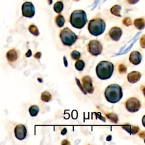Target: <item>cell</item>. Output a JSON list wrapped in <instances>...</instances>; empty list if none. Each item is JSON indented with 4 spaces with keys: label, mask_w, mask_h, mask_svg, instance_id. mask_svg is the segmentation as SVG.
<instances>
[{
    "label": "cell",
    "mask_w": 145,
    "mask_h": 145,
    "mask_svg": "<svg viewBox=\"0 0 145 145\" xmlns=\"http://www.w3.org/2000/svg\"><path fill=\"white\" fill-rule=\"evenodd\" d=\"M104 96L108 102L112 104L116 103L119 101L123 96L122 89L118 84H110L105 89Z\"/></svg>",
    "instance_id": "6da1fadb"
},
{
    "label": "cell",
    "mask_w": 145,
    "mask_h": 145,
    "mask_svg": "<svg viewBox=\"0 0 145 145\" xmlns=\"http://www.w3.org/2000/svg\"><path fill=\"white\" fill-rule=\"evenodd\" d=\"M114 71L113 64L107 61L100 62L96 67V72L97 77L102 80L109 79Z\"/></svg>",
    "instance_id": "7a4b0ae2"
},
{
    "label": "cell",
    "mask_w": 145,
    "mask_h": 145,
    "mask_svg": "<svg viewBox=\"0 0 145 145\" xmlns=\"http://www.w3.org/2000/svg\"><path fill=\"white\" fill-rule=\"evenodd\" d=\"M87 22V15L83 10H75L71 13L70 23L73 27L81 29L85 25Z\"/></svg>",
    "instance_id": "3957f363"
},
{
    "label": "cell",
    "mask_w": 145,
    "mask_h": 145,
    "mask_svg": "<svg viewBox=\"0 0 145 145\" xmlns=\"http://www.w3.org/2000/svg\"><path fill=\"white\" fill-rule=\"evenodd\" d=\"M88 29L92 35L99 36L103 33L105 29V23L100 18L92 19L88 23Z\"/></svg>",
    "instance_id": "277c9868"
},
{
    "label": "cell",
    "mask_w": 145,
    "mask_h": 145,
    "mask_svg": "<svg viewBox=\"0 0 145 145\" xmlns=\"http://www.w3.org/2000/svg\"><path fill=\"white\" fill-rule=\"evenodd\" d=\"M59 37L63 45L69 46L74 44L78 39L76 35L68 27L63 28L60 32Z\"/></svg>",
    "instance_id": "5b68a950"
},
{
    "label": "cell",
    "mask_w": 145,
    "mask_h": 145,
    "mask_svg": "<svg viewBox=\"0 0 145 145\" xmlns=\"http://www.w3.org/2000/svg\"><path fill=\"white\" fill-rule=\"evenodd\" d=\"M125 106L129 112L134 113L139 110L141 107V103L137 98L130 97L126 101Z\"/></svg>",
    "instance_id": "8992f818"
},
{
    "label": "cell",
    "mask_w": 145,
    "mask_h": 145,
    "mask_svg": "<svg viewBox=\"0 0 145 145\" xmlns=\"http://www.w3.org/2000/svg\"><path fill=\"white\" fill-rule=\"evenodd\" d=\"M102 48L101 44L97 40H91L88 44L89 53L94 56L100 54L102 52Z\"/></svg>",
    "instance_id": "52a82bcc"
},
{
    "label": "cell",
    "mask_w": 145,
    "mask_h": 145,
    "mask_svg": "<svg viewBox=\"0 0 145 145\" xmlns=\"http://www.w3.org/2000/svg\"><path fill=\"white\" fill-rule=\"evenodd\" d=\"M22 15L24 17L32 18L35 15V7L29 2H24L22 7Z\"/></svg>",
    "instance_id": "ba28073f"
},
{
    "label": "cell",
    "mask_w": 145,
    "mask_h": 145,
    "mask_svg": "<svg viewBox=\"0 0 145 145\" xmlns=\"http://www.w3.org/2000/svg\"><path fill=\"white\" fill-rule=\"evenodd\" d=\"M82 82L83 83V88L85 91L90 94L92 93L94 91V87L92 84V78L89 76L86 75L83 77Z\"/></svg>",
    "instance_id": "9c48e42d"
},
{
    "label": "cell",
    "mask_w": 145,
    "mask_h": 145,
    "mask_svg": "<svg viewBox=\"0 0 145 145\" xmlns=\"http://www.w3.org/2000/svg\"><path fill=\"white\" fill-rule=\"evenodd\" d=\"M14 133L15 137L19 140L24 139L27 135V129L24 125L20 124L17 125L15 129Z\"/></svg>",
    "instance_id": "30bf717a"
},
{
    "label": "cell",
    "mask_w": 145,
    "mask_h": 145,
    "mask_svg": "<svg viewBox=\"0 0 145 145\" xmlns=\"http://www.w3.org/2000/svg\"><path fill=\"white\" fill-rule=\"evenodd\" d=\"M122 34V31L120 27H112L109 31V35L113 41H118Z\"/></svg>",
    "instance_id": "8fae6325"
},
{
    "label": "cell",
    "mask_w": 145,
    "mask_h": 145,
    "mask_svg": "<svg viewBox=\"0 0 145 145\" xmlns=\"http://www.w3.org/2000/svg\"><path fill=\"white\" fill-rule=\"evenodd\" d=\"M142 55L138 51L132 52L129 56L130 62L134 65H138L142 61Z\"/></svg>",
    "instance_id": "7c38bea8"
},
{
    "label": "cell",
    "mask_w": 145,
    "mask_h": 145,
    "mask_svg": "<svg viewBox=\"0 0 145 145\" xmlns=\"http://www.w3.org/2000/svg\"><path fill=\"white\" fill-rule=\"evenodd\" d=\"M142 76V74L139 71H131L127 74V80L130 83H135L138 82Z\"/></svg>",
    "instance_id": "4fadbf2b"
},
{
    "label": "cell",
    "mask_w": 145,
    "mask_h": 145,
    "mask_svg": "<svg viewBox=\"0 0 145 145\" xmlns=\"http://www.w3.org/2000/svg\"><path fill=\"white\" fill-rule=\"evenodd\" d=\"M121 127L127 132L130 133V134H135L139 130V128L138 126H133L130 125H122Z\"/></svg>",
    "instance_id": "5bb4252c"
},
{
    "label": "cell",
    "mask_w": 145,
    "mask_h": 145,
    "mask_svg": "<svg viewBox=\"0 0 145 145\" xmlns=\"http://www.w3.org/2000/svg\"><path fill=\"white\" fill-rule=\"evenodd\" d=\"M6 57L8 61L14 62L18 58V53L15 49H11L6 54Z\"/></svg>",
    "instance_id": "9a60e30c"
},
{
    "label": "cell",
    "mask_w": 145,
    "mask_h": 145,
    "mask_svg": "<svg viewBox=\"0 0 145 145\" xmlns=\"http://www.w3.org/2000/svg\"><path fill=\"white\" fill-rule=\"evenodd\" d=\"M134 24L135 27L139 30L144 29V20L143 18H138L134 20Z\"/></svg>",
    "instance_id": "2e32d148"
},
{
    "label": "cell",
    "mask_w": 145,
    "mask_h": 145,
    "mask_svg": "<svg viewBox=\"0 0 145 145\" xmlns=\"http://www.w3.org/2000/svg\"><path fill=\"white\" fill-rule=\"evenodd\" d=\"M121 9V7L120 5H114L110 8V12L116 16H119L121 17V14H120V11Z\"/></svg>",
    "instance_id": "e0dca14e"
},
{
    "label": "cell",
    "mask_w": 145,
    "mask_h": 145,
    "mask_svg": "<svg viewBox=\"0 0 145 145\" xmlns=\"http://www.w3.org/2000/svg\"><path fill=\"white\" fill-rule=\"evenodd\" d=\"M106 118H108V120H110V122H112V123H116L118 122V118L117 114H116L115 113H107L105 114Z\"/></svg>",
    "instance_id": "ac0fdd59"
},
{
    "label": "cell",
    "mask_w": 145,
    "mask_h": 145,
    "mask_svg": "<svg viewBox=\"0 0 145 145\" xmlns=\"http://www.w3.org/2000/svg\"><path fill=\"white\" fill-rule=\"evenodd\" d=\"M56 23L58 27H62L65 24V19L62 15H58L56 16L55 20Z\"/></svg>",
    "instance_id": "d6986e66"
},
{
    "label": "cell",
    "mask_w": 145,
    "mask_h": 145,
    "mask_svg": "<svg viewBox=\"0 0 145 145\" xmlns=\"http://www.w3.org/2000/svg\"><path fill=\"white\" fill-rule=\"evenodd\" d=\"M51 99L52 95L48 91H44L41 95V100L44 102H49Z\"/></svg>",
    "instance_id": "ffe728a7"
},
{
    "label": "cell",
    "mask_w": 145,
    "mask_h": 145,
    "mask_svg": "<svg viewBox=\"0 0 145 145\" xmlns=\"http://www.w3.org/2000/svg\"><path fill=\"white\" fill-rule=\"evenodd\" d=\"M39 112V108L37 105H32L29 108V113L32 117H35L37 115Z\"/></svg>",
    "instance_id": "44dd1931"
},
{
    "label": "cell",
    "mask_w": 145,
    "mask_h": 145,
    "mask_svg": "<svg viewBox=\"0 0 145 145\" xmlns=\"http://www.w3.org/2000/svg\"><path fill=\"white\" fill-rule=\"evenodd\" d=\"M84 66H85V63L83 60L78 59L75 63V67L76 69L80 71H82L84 69Z\"/></svg>",
    "instance_id": "7402d4cb"
},
{
    "label": "cell",
    "mask_w": 145,
    "mask_h": 145,
    "mask_svg": "<svg viewBox=\"0 0 145 145\" xmlns=\"http://www.w3.org/2000/svg\"><path fill=\"white\" fill-rule=\"evenodd\" d=\"M53 8H54V11H56L57 13H60L63 8V5L62 2L61 1L57 2L54 4Z\"/></svg>",
    "instance_id": "603a6c76"
},
{
    "label": "cell",
    "mask_w": 145,
    "mask_h": 145,
    "mask_svg": "<svg viewBox=\"0 0 145 145\" xmlns=\"http://www.w3.org/2000/svg\"><path fill=\"white\" fill-rule=\"evenodd\" d=\"M28 29H29V31L30 32V33L35 36H37L40 34L37 27L33 24L30 25L28 28Z\"/></svg>",
    "instance_id": "cb8c5ba5"
},
{
    "label": "cell",
    "mask_w": 145,
    "mask_h": 145,
    "mask_svg": "<svg viewBox=\"0 0 145 145\" xmlns=\"http://www.w3.org/2000/svg\"><path fill=\"white\" fill-rule=\"evenodd\" d=\"M71 57L73 59L78 60L80 57V53L76 50H74L71 53Z\"/></svg>",
    "instance_id": "d4e9b609"
},
{
    "label": "cell",
    "mask_w": 145,
    "mask_h": 145,
    "mask_svg": "<svg viewBox=\"0 0 145 145\" xmlns=\"http://www.w3.org/2000/svg\"><path fill=\"white\" fill-rule=\"evenodd\" d=\"M118 71L120 73H125L127 71V67L123 64H120L118 66Z\"/></svg>",
    "instance_id": "484cf974"
},
{
    "label": "cell",
    "mask_w": 145,
    "mask_h": 145,
    "mask_svg": "<svg viewBox=\"0 0 145 145\" xmlns=\"http://www.w3.org/2000/svg\"><path fill=\"white\" fill-rule=\"evenodd\" d=\"M75 80H76V83L77 85H78V87L80 88V90L82 91V92L84 95H86V94H87V92H86L85 90L83 89V86H82V84H81V83H80L79 79H78V78H75Z\"/></svg>",
    "instance_id": "4316f807"
},
{
    "label": "cell",
    "mask_w": 145,
    "mask_h": 145,
    "mask_svg": "<svg viewBox=\"0 0 145 145\" xmlns=\"http://www.w3.org/2000/svg\"><path fill=\"white\" fill-rule=\"evenodd\" d=\"M123 23L126 26H129V25H131L132 22H131V20L130 18H125L123 20Z\"/></svg>",
    "instance_id": "83f0119b"
},
{
    "label": "cell",
    "mask_w": 145,
    "mask_h": 145,
    "mask_svg": "<svg viewBox=\"0 0 145 145\" xmlns=\"http://www.w3.org/2000/svg\"><path fill=\"white\" fill-rule=\"evenodd\" d=\"M41 52H37V53H36L35 55H34V57H35V58H36V59H40V57H41Z\"/></svg>",
    "instance_id": "f1b7e54d"
},
{
    "label": "cell",
    "mask_w": 145,
    "mask_h": 145,
    "mask_svg": "<svg viewBox=\"0 0 145 145\" xmlns=\"http://www.w3.org/2000/svg\"><path fill=\"white\" fill-rule=\"evenodd\" d=\"M127 1L130 4H132V5L136 3L139 1V0H127Z\"/></svg>",
    "instance_id": "f546056e"
},
{
    "label": "cell",
    "mask_w": 145,
    "mask_h": 145,
    "mask_svg": "<svg viewBox=\"0 0 145 145\" xmlns=\"http://www.w3.org/2000/svg\"><path fill=\"white\" fill-rule=\"evenodd\" d=\"M31 56H32V52H31V50L30 49H29L28 51L25 53V56L27 57H29Z\"/></svg>",
    "instance_id": "4dcf8cb0"
},
{
    "label": "cell",
    "mask_w": 145,
    "mask_h": 145,
    "mask_svg": "<svg viewBox=\"0 0 145 145\" xmlns=\"http://www.w3.org/2000/svg\"><path fill=\"white\" fill-rule=\"evenodd\" d=\"M63 62H64V63H65V66L66 67H67V59H66L65 56L63 57Z\"/></svg>",
    "instance_id": "1f68e13d"
},
{
    "label": "cell",
    "mask_w": 145,
    "mask_h": 145,
    "mask_svg": "<svg viewBox=\"0 0 145 145\" xmlns=\"http://www.w3.org/2000/svg\"><path fill=\"white\" fill-rule=\"evenodd\" d=\"M67 133V129L66 128H64L62 131H61V134L62 135H65Z\"/></svg>",
    "instance_id": "d6a6232c"
},
{
    "label": "cell",
    "mask_w": 145,
    "mask_h": 145,
    "mask_svg": "<svg viewBox=\"0 0 145 145\" xmlns=\"http://www.w3.org/2000/svg\"><path fill=\"white\" fill-rule=\"evenodd\" d=\"M62 144H70V143L67 140H63V141H62Z\"/></svg>",
    "instance_id": "836d02e7"
},
{
    "label": "cell",
    "mask_w": 145,
    "mask_h": 145,
    "mask_svg": "<svg viewBox=\"0 0 145 145\" xmlns=\"http://www.w3.org/2000/svg\"><path fill=\"white\" fill-rule=\"evenodd\" d=\"M48 3H49V5H51V4H52V0H48Z\"/></svg>",
    "instance_id": "e575fe53"
},
{
    "label": "cell",
    "mask_w": 145,
    "mask_h": 145,
    "mask_svg": "<svg viewBox=\"0 0 145 145\" xmlns=\"http://www.w3.org/2000/svg\"><path fill=\"white\" fill-rule=\"evenodd\" d=\"M75 1H79V0H75Z\"/></svg>",
    "instance_id": "d590c367"
}]
</instances>
